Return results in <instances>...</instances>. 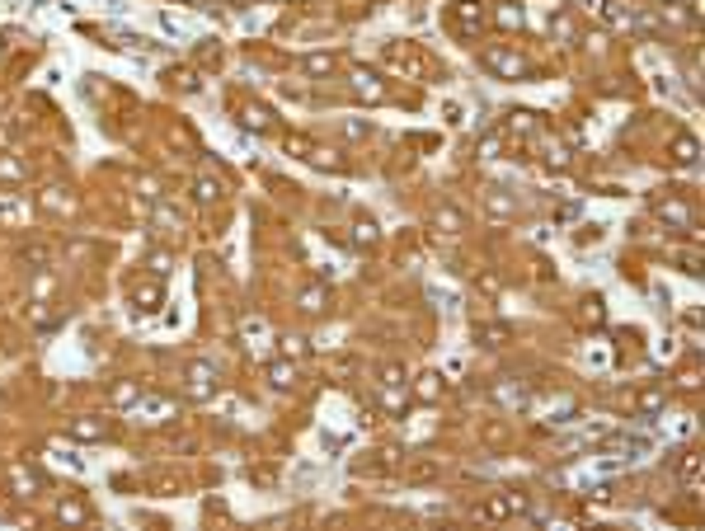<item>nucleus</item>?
Segmentation results:
<instances>
[{"label":"nucleus","instance_id":"1","mask_svg":"<svg viewBox=\"0 0 705 531\" xmlns=\"http://www.w3.org/2000/svg\"><path fill=\"white\" fill-rule=\"evenodd\" d=\"M485 66L494 71V76H503V80H522L527 76V57H517V52H508V47H489Z\"/></svg>","mask_w":705,"mask_h":531},{"label":"nucleus","instance_id":"2","mask_svg":"<svg viewBox=\"0 0 705 531\" xmlns=\"http://www.w3.org/2000/svg\"><path fill=\"white\" fill-rule=\"evenodd\" d=\"M188 395H193V400H212V395H217V367L193 362V367H188Z\"/></svg>","mask_w":705,"mask_h":531},{"label":"nucleus","instance_id":"3","mask_svg":"<svg viewBox=\"0 0 705 531\" xmlns=\"http://www.w3.org/2000/svg\"><path fill=\"white\" fill-rule=\"evenodd\" d=\"M409 391H414V400H423V405H438L447 386H442V376H438V372H423L419 381H409Z\"/></svg>","mask_w":705,"mask_h":531},{"label":"nucleus","instance_id":"4","mask_svg":"<svg viewBox=\"0 0 705 531\" xmlns=\"http://www.w3.org/2000/svg\"><path fill=\"white\" fill-rule=\"evenodd\" d=\"M353 94L367 99V104H381V99H386V85H381L372 71H353Z\"/></svg>","mask_w":705,"mask_h":531},{"label":"nucleus","instance_id":"5","mask_svg":"<svg viewBox=\"0 0 705 531\" xmlns=\"http://www.w3.org/2000/svg\"><path fill=\"white\" fill-rule=\"evenodd\" d=\"M137 405H141V414H146V423H165L174 414V400H165V395H141Z\"/></svg>","mask_w":705,"mask_h":531},{"label":"nucleus","instance_id":"6","mask_svg":"<svg viewBox=\"0 0 705 531\" xmlns=\"http://www.w3.org/2000/svg\"><path fill=\"white\" fill-rule=\"evenodd\" d=\"M433 226H438L442 235H461L466 231V212H461V207H438V212H433Z\"/></svg>","mask_w":705,"mask_h":531},{"label":"nucleus","instance_id":"7","mask_svg":"<svg viewBox=\"0 0 705 531\" xmlns=\"http://www.w3.org/2000/svg\"><path fill=\"white\" fill-rule=\"evenodd\" d=\"M485 212H489V217H499V221H508V217H517V203L503 193V188H489V193H485Z\"/></svg>","mask_w":705,"mask_h":531},{"label":"nucleus","instance_id":"8","mask_svg":"<svg viewBox=\"0 0 705 531\" xmlns=\"http://www.w3.org/2000/svg\"><path fill=\"white\" fill-rule=\"evenodd\" d=\"M268 381H273V391H292V386H297V362L278 358L273 367H268Z\"/></svg>","mask_w":705,"mask_h":531},{"label":"nucleus","instance_id":"9","mask_svg":"<svg viewBox=\"0 0 705 531\" xmlns=\"http://www.w3.org/2000/svg\"><path fill=\"white\" fill-rule=\"evenodd\" d=\"M71 438H80V442H104V438H109V423H99V419H90V414H85V419L71 423Z\"/></svg>","mask_w":705,"mask_h":531},{"label":"nucleus","instance_id":"10","mask_svg":"<svg viewBox=\"0 0 705 531\" xmlns=\"http://www.w3.org/2000/svg\"><path fill=\"white\" fill-rule=\"evenodd\" d=\"M654 212H658L663 221H673V226H696V212H691L687 203H673V198H668V203H658Z\"/></svg>","mask_w":705,"mask_h":531},{"label":"nucleus","instance_id":"11","mask_svg":"<svg viewBox=\"0 0 705 531\" xmlns=\"http://www.w3.org/2000/svg\"><path fill=\"white\" fill-rule=\"evenodd\" d=\"M452 10H456V24H461L466 33H475L480 24H485V15H480V0H456Z\"/></svg>","mask_w":705,"mask_h":531},{"label":"nucleus","instance_id":"12","mask_svg":"<svg viewBox=\"0 0 705 531\" xmlns=\"http://www.w3.org/2000/svg\"><path fill=\"white\" fill-rule=\"evenodd\" d=\"M532 132H536V113H508V123H503V137L522 141V137H532Z\"/></svg>","mask_w":705,"mask_h":531},{"label":"nucleus","instance_id":"13","mask_svg":"<svg viewBox=\"0 0 705 531\" xmlns=\"http://www.w3.org/2000/svg\"><path fill=\"white\" fill-rule=\"evenodd\" d=\"M43 207H47V212H62V217H71V212H76V198H71L66 188H47V193H43Z\"/></svg>","mask_w":705,"mask_h":531},{"label":"nucleus","instance_id":"14","mask_svg":"<svg viewBox=\"0 0 705 531\" xmlns=\"http://www.w3.org/2000/svg\"><path fill=\"white\" fill-rule=\"evenodd\" d=\"M132 301H137L141 311H156L160 301H165V292H160V282H141V287H132Z\"/></svg>","mask_w":705,"mask_h":531},{"label":"nucleus","instance_id":"15","mask_svg":"<svg viewBox=\"0 0 705 531\" xmlns=\"http://www.w3.org/2000/svg\"><path fill=\"white\" fill-rule=\"evenodd\" d=\"M10 485H15V499H33L38 494V480L24 466H10Z\"/></svg>","mask_w":705,"mask_h":531},{"label":"nucleus","instance_id":"16","mask_svg":"<svg viewBox=\"0 0 705 531\" xmlns=\"http://www.w3.org/2000/svg\"><path fill=\"white\" fill-rule=\"evenodd\" d=\"M325 301H329L325 282H315V287H306V292H301V311H306V315H320V311H325Z\"/></svg>","mask_w":705,"mask_h":531},{"label":"nucleus","instance_id":"17","mask_svg":"<svg viewBox=\"0 0 705 531\" xmlns=\"http://www.w3.org/2000/svg\"><path fill=\"white\" fill-rule=\"evenodd\" d=\"M334 66H339V57H334V52H315V57H306V62H301V71H306V76H329Z\"/></svg>","mask_w":705,"mask_h":531},{"label":"nucleus","instance_id":"18","mask_svg":"<svg viewBox=\"0 0 705 531\" xmlns=\"http://www.w3.org/2000/svg\"><path fill=\"white\" fill-rule=\"evenodd\" d=\"M475 339H480L485 348H499V344L513 339V329H508V325H480V329H475Z\"/></svg>","mask_w":705,"mask_h":531},{"label":"nucleus","instance_id":"19","mask_svg":"<svg viewBox=\"0 0 705 531\" xmlns=\"http://www.w3.org/2000/svg\"><path fill=\"white\" fill-rule=\"evenodd\" d=\"M137 400H141V386H137V381H118V386H113V405H118V409L137 405Z\"/></svg>","mask_w":705,"mask_h":531},{"label":"nucleus","instance_id":"20","mask_svg":"<svg viewBox=\"0 0 705 531\" xmlns=\"http://www.w3.org/2000/svg\"><path fill=\"white\" fill-rule=\"evenodd\" d=\"M193 198H198V203H217V198H221V184L212 179V174H203V179H198V188H193Z\"/></svg>","mask_w":705,"mask_h":531},{"label":"nucleus","instance_id":"21","mask_svg":"<svg viewBox=\"0 0 705 531\" xmlns=\"http://www.w3.org/2000/svg\"><path fill=\"white\" fill-rule=\"evenodd\" d=\"M24 174H29V170H24L15 156H0V184H19Z\"/></svg>","mask_w":705,"mask_h":531},{"label":"nucleus","instance_id":"22","mask_svg":"<svg viewBox=\"0 0 705 531\" xmlns=\"http://www.w3.org/2000/svg\"><path fill=\"white\" fill-rule=\"evenodd\" d=\"M311 165L315 170H339V156H334L329 146H311Z\"/></svg>","mask_w":705,"mask_h":531},{"label":"nucleus","instance_id":"23","mask_svg":"<svg viewBox=\"0 0 705 531\" xmlns=\"http://www.w3.org/2000/svg\"><path fill=\"white\" fill-rule=\"evenodd\" d=\"M57 517H62V522H85V517H90V508H85V503H76V499H66L62 508H57Z\"/></svg>","mask_w":705,"mask_h":531},{"label":"nucleus","instance_id":"24","mask_svg":"<svg viewBox=\"0 0 705 531\" xmlns=\"http://www.w3.org/2000/svg\"><path fill=\"white\" fill-rule=\"evenodd\" d=\"M240 123L250 127V132H268V113H264V109H254V104H250V109L240 113Z\"/></svg>","mask_w":705,"mask_h":531},{"label":"nucleus","instance_id":"25","mask_svg":"<svg viewBox=\"0 0 705 531\" xmlns=\"http://www.w3.org/2000/svg\"><path fill=\"white\" fill-rule=\"evenodd\" d=\"M353 240H358L362 250H372V245H376V226H372V221H358V226H353Z\"/></svg>","mask_w":705,"mask_h":531},{"label":"nucleus","instance_id":"26","mask_svg":"<svg viewBox=\"0 0 705 531\" xmlns=\"http://www.w3.org/2000/svg\"><path fill=\"white\" fill-rule=\"evenodd\" d=\"M663 405H668V395H663V391H644V395H640V409H644V414H658Z\"/></svg>","mask_w":705,"mask_h":531},{"label":"nucleus","instance_id":"27","mask_svg":"<svg viewBox=\"0 0 705 531\" xmlns=\"http://www.w3.org/2000/svg\"><path fill=\"white\" fill-rule=\"evenodd\" d=\"M499 24L503 29H522L527 19H522V10H513V5H499Z\"/></svg>","mask_w":705,"mask_h":531},{"label":"nucleus","instance_id":"28","mask_svg":"<svg viewBox=\"0 0 705 531\" xmlns=\"http://www.w3.org/2000/svg\"><path fill=\"white\" fill-rule=\"evenodd\" d=\"M555 33H560V38H579V19L574 15H555Z\"/></svg>","mask_w":705,"mask_h":531},{"label":"nucleus","instance_id":"29","mask_svg":"<svg viewBox=\"0 0 705 531\" xmlns=\"http://www.w3.org/2000/svg\"><path fill=\"white\" fill-rule=\"evenodd\" d=\"M673 156H677V160H682V165H691V160H696V141H691V137H682V141H673Z\"/></svg>","mask_w":705,"mask_h":531},{"label":"nucleus","instance_id":"30","mask_svg":"<svg viewBox=\"0 0 705 531\" xmlns=\"http://www.w3.org/2000/svg\"><path fill=\"white\" fill-rule=\"evenodd\" d=\"M546 165H550V170H564V165H569L564 146H555V141H550V146H546Z\"/></svg>","mask_w":705,"mask_h":531},{"label":"nucleus","instance_id":"31","mask_svg":"<svg viewBox=\"0 0 705 531\" xmlns=\"http://www.w3.org/2000/svg\"><path fill=\"white\" fill-rule=\"evenodd\" d=\"M301 353H306V339H282V358H292V362H297Z\"/></svg>","mask_w":705,"mask_h":531},{"label":"nucleus","instance_id":"32","mask_svg":"<svg viewBox=\"0 0 705 531\" xmlns=\"http://www.w3.org/2000/svg\"><path fill=\"white\" fill-rule=\"evenodd\" d=\"M381 386H405V367H395V362H391V367L381 372Z\"/></svg>","mask_w":705,"mask_h":531},{"label":"nucleus","instance_id":"33","mask_svg":"<svg viewBox=\"0 0 705 531\" xmlns=\"http://www.w3.org/2000/svg\"><path fill=\"white\" fill-rule=\"evenodd\" d=\"M156 221H160V226H170V231H179V226H184V221H179V212H174V207H160V212H156Z\"/></svg>","mask_w":705,"mask_h":531},{"label":"nucleus","instance_id":"34","mask_svg":"<svg viewBox=\"0 0 705 531\" xmlns=\"http://www.w3.org/2000/svg\"><path fill=\"white\" fill-rule=\"evenodd\" d=\"M19 203H15V193H0V217H15Z\"/></svg>","mask_w":705,"mask_h":531},{"label":"nucleus","instance_id":"35","mask_svg":"<svg viewBox=\"0 0 705 531\" xmlns=\"http://www.w3.org/2000/svg\"><path fill=\"white\" fill-rule=\"evenodd\" d=\"M47 292H52V278H33V301L47 297Z\"/></svg>","mask_w":705,"mask_h":531},{"label":"nucleus","instance_id":"36","mask_svg":"<svg viewBox=\"0 0 705 531\" xmlns=\"http://www.w3.org/2000/svg\"><path fill=\"white\" fill-rule=\"evenodd\" d=\"M5 141H10V127H0V146H5Z\"/></svg>","mask_w":705,"mask_h":531},{"label":"nucleus","instance_id":"37","mask_svg":"<svg viewBox=\"0 0 705 531\" xmlns=\"http://www.w3.org/2000/svg\"><path fill=\"white\" fill-rule=\"evenodd\" d=\"M235 5H245V0H235Z\"/></svg>","mask_w":705,"mask_h":531},{"label":"nucleus","instance_id":"38","mask_svg":"<svg viewBox=\"0 0 705 531\" xmlns=\"http://www.w3.org/2000/svg\"><path fill=\"white\" fill-rule=\"evenodd\" d=\"M0 52H5V43H0Z\"/></svg>","mask_w":705,"mask_h":531}]
</instances>
